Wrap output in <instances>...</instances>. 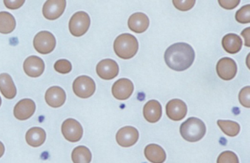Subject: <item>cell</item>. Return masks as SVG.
<instances>
[{"instance_id":"cell-1","label":"cell","mask_w":250,"mask_h":163,"mask_svg":"<svg viewBox=\"0 0 250 163\" xmlns=\"http://www.w3.org/2000/svg\"><path fill=\"white\" fill-rule=\"evenodd\" d=\"M195 58V52L189 44L176 43L168 47L165 60L168 67L176 71H184L191 67Z\"/></svg>"},{"instance_id":"cell-15","label":"cell","mask_w":250,"mask_h":163,"mask_svg":"<svg viewBox=\"0 0 250 163\" xmlns=\"http://www.w3.org/2000/svg\"><path fill=\"white\" fill-rule=\"evenodd\" d=\"M24 72L30 77H39L44 71L45 64L43 60L38 56H30L24 63Z\"/></svg>"},{"instance_id":"cell-22","label":"cell","mask_w":250,"mask_h":163,"mask_svg":"<svg viewBox=\"0 0 250 163\" xmlns=\"http://www.w3.org/2000/svg\"><path fill=\"white\" fill-rule=\"evenodd\" d=\"M46 138V132L41 127L31 128L26 134V141L30 146H41L44 143Z\"/></svg>"},{"instance_id":"cell-25","label":"cell","mask_w":250,"mask_h":163,"mask_svg":"<svg viewBox=\"0 0 250 163\" xmlns=\"http://www.w3.org/2000/svg\"><path fill=\"white\" fill-rule=\"evenodd\" d=\"M217 124L221 130L228 136L235 137L239 134L240 126L236 122L229 120H218Z\"/></svg>"},{"instance_id":"cell-10","label":"cell","mask_w":250,"mask_h":163,"mask_svg":"<svg viewBox=\"0 0 250 163\" xmlns=\"http://www.w3.org/2000/svg\"><path fill=\"white\" fill-rule=\"evenodd\" d=\"M139 140V132L133 126H125L118 130L116 135L117 142L122 147H131Z\"/></svg>"},{"instance_id":"cell-26","label":"cell","mask_w":250,"mask_h":163,"mask_svg":"<svg viewBox=\"0 0 250 163\" xmlns=\"http://www.w3.org/2000/svg\"><path fill=\"white\" fill-rule=\"evenodd\" d=\"M235 19L238 23H249L250 22V4L243 6L235 13Z\"/></svg>"},{"instance_id":"cell-7","label":"cell","mask_w":250,"mask_h":163,"mask_svg":"<svg viewBox=\"0 0 250 163\" xmlns=\"http://www.w3.org/2000/svg\"><path fill=\"white\" fill-rule=\"evenodd\" d=\"M62 133L69 142H78L83 138V126L75 119H66L62 124Z\"/></svg>"},{"instance_id":"cell-5","label":"cell","mask_w":250,"mask_h":163,"mask_svg":"<svg viewBox=\"0 0 250 163\" xmlns=\"http://www.w3.org/2000/svg\"><path fill=\"white\" fill-rule=\"evenodd\" d=\"M33 45L36 51L40 54H49L56 47V39L50 32L42 31L35 36Z\"/></svg>"},{"instance_id":"cell-12","label":"cell","mask_w":250,"mask_h":163,"mask_svg":"<svg viewBox=\"0 0 250 163\" xmlns=\"http://www.w3.org/2000/svg\"><path fill=\"white\" fill-rule=\"evenodd\" d=\"M167 116L171 120L179 121L187 114V106L182 100L172 99L166 105Z\"/></svg>"},{"instance_id":"cell-34","label":"cell","mask_w":250,"mask_h":163,"mask_svg":"<svg viewBox=\"0 0 250 163\" xmlns=\"http://www.w3.org/2000/svg\"><path fill=\"white\" fill-rule=\"evenodd\" d=\"M4 153H5V146H4L3 143L0 141V158L3 156Z\"/></svg>"},{"instance_id":"cell-29","label":"cell","mask_w":250,"mask_h":163,"mask_svg":"<svg viewBox=\"0 0 250 163\" xmlns=\"http://www.w3.org/2000/svg\"><path fill=\"white\" fill-rule=\"evenodd\" d=\"M238 99L241 105L247 108L250 107V87L247 86L242 88L238 95Z\"/></svg>"},{"instance_id":"cell-31","label":"cell","mask_w":250,"mask_h":163,"mask_svg":"<svg viewBox=\"0 0 250 163\" xmlns=\"http://www.w3.org/2000/svg\"><path fill=\"white\" fill-rule=\"evenodd\" d=\"M219 4L221 7L227 10H232L239 4L240 0H219Z\"/></svg>"},{"instance_id":"cell-30","label":"cell","mask_w":250,"mask_h":163,"mask_svg":"<svg viewBox=\"0 0 250 163\" xmlns=\"http://www.w3.org/2000/svg\"><path fill=\"white\" fill-rule=\"evenodd\" d=\"M196 1L194 0H184V1H172L174 6L176 7L178 10H181V11H187L189 10L190 9L192 8L195 4Z\"/></svg>"},{"instance_id":"cell-32","label":"cell","mask_w":250,"mask_h":163,"mask_svg":"<svg viewBox=\"0 0 250 163\" xmlns=\"http://www.w3.org/2000/svg\"><path fill=\"white\" fill-rule=\"evenodd\" d=\"M25 1L24 0H5L4 1V4L8 8L11 9V10H16V9L20 8L23 4H24Z\"/></svg>"},{"instance_id":"cell-35","label":"cell","mask_w":250,"mask_h":163,"mask_svg":"<svg viewBox=\"0 0 250 163\" xmlns=\"http://www.w3.org/2000/svg\"><path fill=\"white\" fill-rule=\"evenodd\" d=\"M1 104H2V98L0 97V106H1Z\"/></svg>"},{"instance_id":"cell-24","label":"cell","mask_w":250,"mask_h":163,"mask_svg":"<svg viewBox=\"0 0 250 163\" xmlns=\"http://www.w3.org/2000/svg\"><path fill=\"white\" fill-rule=\"evenodd\" d=\"M71 159L74 163H90L92 154L88 148L80 145L73 150Z\"/></svg>"},{"instance_id":"cell-19","label":"cell","mask_w":250,"mask_h":163,"mask_svg":"<svg viewBox=\"0 0 250 163\" xmlns=\"http://www.w3.org/2000/svg\"><path fill=\"white\" fill-rule=\"evenodd\" d=\"M0 91L8 99H13L17 95V90L15 84L8 73L0 74Z\"/></svg>"},{"instance_id":"cell-28","label":"cell","mask_w":250,"mask_h":163,"mask_svg":"<svg viewBox=\"0 0 250 163\" xmlns=\"http://www.w3.org/2000/svg\"><path fill=\"white\" fill-rule=\"evenodd\" d=\"M55 70L58 71V73H62V74H65V73H70L72 70V66L71 63L68 60H65V59H62V60H58L56 63H55Z\"/></svg>"},{"instance_id":"cell-20","label":"cell","mask_w":250,"mask_h":163,"mask_svg":"<svg viewBox=\"0 0 250 163\" xmlns=\"http://www.w3.org/2000/svg\"><path fill=\"white\" fill-rule=\"evenodd\" d=\"M145 156L152 163H163L166 160L165 150L156 144H149L145 148Z\"/></svg>"},{"instance_id":"cell-4","label":"cell","mask_w":250,"mask_h":163,"mask_svg":"<svg viewBox=\"0 0 250 163\" xmlns=\"http://www.w3.org/2000/svg\"><path fill=\"white\" fill-rule=\"evenodd\" d=\"M90 26V18L85 12H77L70 19L69 30L74 36H83L87 32Z\"/></svg>"},{"instance_id":"cell-33","label":"cell","mask_w":250,"mask_h":163,"mask_svg":"<svg viewBox=\"0 0 250 163\" xmlns=\"http://www.w3.org/2000/svg\"><path fill=\"white\" fill-rule=\"evenodd\" d=\"M250 27L247 28L241 33V35L246 38V46L248 47H250V44H249V41H250Z\"/></svg>"},{"instance_id":"cell-13","label":"cell","mask_w":250,"mask_h":163,"mask_svg":"<svg viewBox=\"0 0 250 163\" xmlns=\"http://www.w3.org/2000/svg\"><path fill=\"white\" fill-rule=\"evenodd\" d=\"M66 7L65 0H49L45 2L43 7V14L49 20H55L62 16Z\"/></svg>"},{"instance_id":"cell-16","label":"cell","mask_w":250,"mask_h":163,"mask_svg":"<svg viewBox=\"0 0 250 163\" xmlns=\"http://www.w3.org/2000/svg\"><path fill=\"white\" fill-rule=\"evenodd\" d=\"M45 99L48 105L54 108H58L65 104L66 94L61 87H51L46 91Z\"/></svg>"},{"instance_id":"cell-2","label":"cell","mask_w":250,"mask_h":163,"mask_svg":"<svg viewBox=\"0 0 250 163\" xmlns=\"http://www.w3.org/2000/svg\"><path fill=\"white\" fill-rule=\"evenodd\" d=\"M139 43L135 36L129 33L121 34L114 41V51L120 58L128 60L136 55Z\"/></svg>"},{"instance_id":"cell-17","label":"cell","mask_w":250,"mask_h":163,"mask_svg":"<svg viewBox=\"0 0 250 163\" xmlns=\"http://www.w3.org/2000/svg\"><path fill=\"white\" fill-rule=\"evenodd\" d=\"M143 116L149 123H156L162 116V107L156 100H150L143 107Z\"/></svg>"},{"instance_id":"cell-8","label":"cell","mask_w":250,"mask_h":163,"mask_svg":"<svg viewBox=\"0 0 250 163\" xmlns=\"http://www.w3.org/2000/svg\"><path fill=\"white\" fill-rule=\"evenodd\" d=\"M238 70L236 63L229 57H223L216 64L218 76L223 80H231L235 77Z\"/></svg>"},{"instance_id":"cell-23","label":"cell","mask_w":250,"mask_h":163,"mask_svg":"<svg viewBox=\"0 0 250 163\" xmlns=\"http://www.w3.org/2000/svg\"><path fill=\"white\" fill-rule=\"evenodd\" d=\"M15 18L8 12H0V33L9 34L16 28Z\"/></svg>"},{"instance_id":"cell-11","label":"cell","mask_w":250,"mask_h":163,"mask_svg":"<svg viewBox=\"0 0 250 163\" xmlns=\"http://www.w3.org/2000/svg\"><path fill=\"white\" fill-rule=\"evenodd\" d=\"M134 91V85L130 79L122 78L114 83L112 88L113 96L116 99L126 100L132 95Z\"/></svg>"},{"instance_id":"cell-9","label":"cell","mask_w":250,"mask_h":163,"mask_svg":"<svg viewBox=\"0 0 250 163\" xmlns=\"http://www.w3.org/2000/svg\"><path fill=\"white\" fill-rule=\"evenodd\" d=\"M96 72L99 77L105 80H111L116 77L119 73V66L115 60L105 59L98 63Z\"/></svg>"},{"instance_id":"cell-6","label":"cell","mask_w":250,"mask_h":163,"mask_svg":"<svg viewBox=\"0 0 250 163\" xmlns=\"http://www.w3.org/2000/svg\"><path fill=\"white\" fill-rule=\"evenodd\" d=\"M74 93L82 98H87L92 96L96 91V83L88 76H80L73 83Z\"/></svg>"},{"instance_id":"cell-3","label":"cell","mask_w":250,"mask_h":163,"mask_svg":"<svg viewBox=\"0 0 250 163\" xmlns=\"http://www.w3.org/2000/svg\"><path fill=\"white\" fill-rule=\"evenodd\" d=\"M181 136L188 142H197L206 135V127L203 120L197 117H189L180 127Z\"/></svg>"},{"instance_id":"cell-18","label":"cell","mask_w":250,"mask_h":163,"mask_svg":"<svg viewBox=\"0 0 250 163\" xmlns=\"http://www.w3.org/2000/svg\"><path fill=\"white\" fill-rule=\"evenodd\" d=\"M150 24L148 17L143 13H135L130 16L128 21L129 29L136 33H143L147 30Z\"/></svg>"},{"instance_id":"cell-27","label":"cell","mask_w":250,"mask_h":163,"mask_svg":"<svg viewBox=\"0 0 250 163\" xmlns=\"http://www.w3.org/2000/svg\"><path fill=\"white\" fill-rule=\"evenodd\" d=\"M217 163H239V160L235 153L226 151L219 154Z\"/></svg>"},{"instance_id":"cell-21","label":"cell","mask_w":250,"mask_h":163,"mask_svg":"<svg viewBox=\"0 0 250 163\" xmlns=\"http://www.w3.org/2000/svg\"><path fill=\"white\" fill-rule=\"evenodd\" d=\"M222 44L224 49L229 54H236L241 49L243 45L241 38L233 33L225 35L222 38Z\"/></svg>"},{"instance_id":"cell-14","label":"cell","mask_w":250,"mask_h":163,"mask_svg":"<svg viewBox=\"0 0 250 163\" xmlns=\"http://www.w3.org/2000/svg\"><path fill=\"white\" fill-rule=\"evenodd\" d=\"M36 110V106L34 101L30 98H24L16 104L14 114L18 120H25L33 116Z\"/></svg>"}]
</instances>
